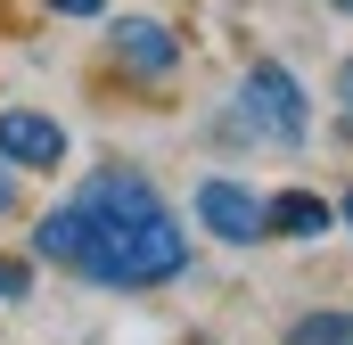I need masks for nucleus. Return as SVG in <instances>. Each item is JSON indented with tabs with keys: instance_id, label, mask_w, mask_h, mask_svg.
I'll use <instances>...</instances> for the list:
<instances>
[{
	"instance_id": "obj_1",
	"label": "nucleus",
	"mask_w": 353,
	"mask_h": 345,
	"mask_svg": "<svg viewBox=\"0 0 353 345\" xmlns=\"http://www.w3.org/2000/svg\"><path fill=\"white\" fill-rule=\"evenodd\" d=\"M33 263L83 279V288H115V296H148L189 279V222L165 206V189L140 165L107 157L83 172L74 197H58L50 214H33Z\"/></svg>"
},
{
	"instance_id": "obj_2",
	"label": "nucleus",
	"mask_w": 353,
	"mask_h": 345,
	"mask_svg": "<svg viewBox=\"0 0 353 345\" xmlns=\"http://www.w3.org/2000/svg\"><path fill=\"white\" fill-rule=\"evenodd\" d=\"M239 132H255L271 148H304L312 99H304V83H296L279 58H255V66H247V83H239Z\"/></svg>"
},
{
	"instance_id": "obj_3",
	"label": "nucleus",
	"mask_w": 353,
	"mask_h": 345,
	"mask_svg": "<svg viewBox=\"0 0 353 345\" xmlns=\"http://www.w3.org/2000/svg\"><path fill=\"white\" fill-rule=\"evenodd\" d=\"M99 25H107V66H115L123 83H165V75H181V58H189L165 17H140V8L115 17V8H107Z\"/></svg>"
},
{
	"instance_id": "obj_4",
	"label": "nucleus",
	"mask_w": 353,
	"mask_h": 345,
	"mask_svg": "<svg viewBox=\"0 0 353 345\" xmlns=\"http://www.w3.org/2000/svg\"><path fill=\"white\" fill-rule=\"evenodd\" d=\"M189 214H197V230L205 239H222V247H263V197L247 189V181H230V172H205L197 189H189Z\"/></svg>"
},
{
	"instance_id": "obj_5",
	"label": "nucleus",
	"mask_w": 353,
	"mask_h": 345,
	"mask_svg": "<svg viewBox=\"0 0 353 345\" xmlns=\"http://www.w3.org/2000/svg\"><path fill=\"white\" fill-rule=\"evenodd\" d=\"M0 157L17 172H66L74 140H66V124L41 115V107H0Z\"/></svg>"
},
{
	"instance_id": "obj_6",
	"label": "nucleus",
	"mask_w": 353,
	"mask_h": 345,
	"mask_svg": "<svg viewBox=\"0 0 353 345\" xmlns=\"http://www.w3.org/2000/svg\"><path fill=\"white\" fill-rule=\"evenodd\" d=\"M263 230L304 247V239L337 230V206H329V197H312V189H279V197H263Z\"/></svg>"
},
{
	"instance_id": "obj_7",
	"label": "nucleus",
	"mask_w": 353,
	"mask_h": 345,
	"mask_svg": "<svg viewBox=\"0 0 353 345\" xmlns=\"http://www.w3.org/2000/svg\"><path fill=\"white\" fill-rule=\"evenodd\" d=\"M288 345H353V313H296Z\"/></svg>"
},
{
	"instance_id": "obj_8",
	"label": "nucleus",
	"mask_w": 353,
	"mask_h": 345,
	"mask_svg": "<svg viewBox=\"0 0 353 345\" xmlns=\"http://www.w3.org/2000/svg\"><path fill=\"white\" fill-rule=\"evenodd\" d=\"M33 296V255H0V304H25Z\"/></svg>"
},
{
	"instance_id": "obj_9",
	"label": "nucleus",
	"mask_w": 353,
	"mask_h": 345,
	"mask_svg": "<svg viewBox=\"0 0 353 345\" xmlns=\"http://www.w3.org/2000/svg\"><path fill=\"white\" fill-rule=\"evenodd\" d=\"M41 8H50V17H66V25H99L115 0H41Z\"/></svg>"
},
{
	"instance_id": "obj_10",
	"label": "nucleus",
	"mask_w": 353,
	"mask_h": 345,
	"mask_svg": "<svg viewBox=\"0 0 353 345\" xmlns=\"http://www.w3.org/2000/svg\"><path fill=\"white\" fill-rule=\"evenodd\" d=\"M337 107H345L337 124H345V140H353V58H345V66H337Z\"/></svg>"
},
{
	"instance_id": "obj_11",
	"label": "nucleus",
	"mask_w": 353,
	"mask_h": 345,
	"mask_svg": "<svg viewBox=\"0 0 353 345\" xmlns=\"http://www.w3.org/2000/svg\"><path fill=\"white\" fill-rule=\"evenodd\" d=\"M0 214H17V165L0 157Z\"/></svg>"
},
{
	"instance_id": "obj_12",
	"label": "nucleus",
	"mask_w": 353,
	"mask_h": 345,
	"mask_svg": "<svg viewBox=\"0 0 353 345\" xmlns=\"http://www.w3.org/2000/svg\"><path fill=\"white\" fill-rule=\"evenodd\" d=\"M337 222H345V230H353V189H345V197H337Z\"/></svg>"
},
{
	"instance_id": "obj_13",
	"label": "nucleus",
	"mask_w": 353,
	"mask_h": 345,
	"mask_svg": "<svg viewBox=\"0 0 353 345\" xmlns=\"http://www.w3.org/2000/svg\"><path fill=\"white\" fill-rule=\"evenodd\" d=\"M329 8H337V17H353V0H329Z\"/></svg>"
}]
</instances>
